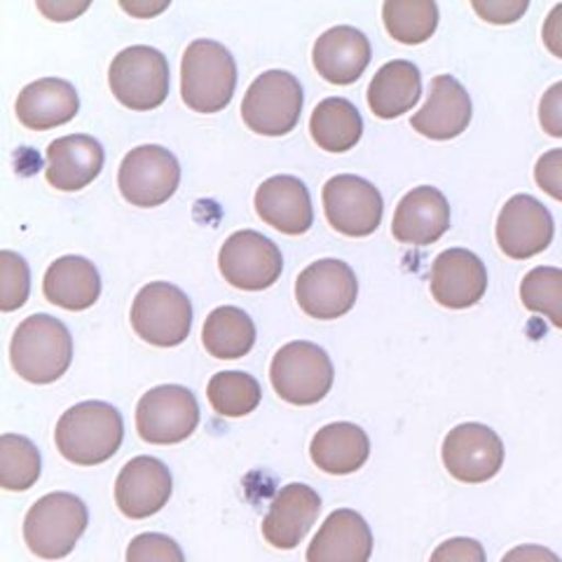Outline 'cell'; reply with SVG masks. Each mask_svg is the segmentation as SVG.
<instances>
[{
  "label": "cell",
  "instance_id": "15",
  "mask_svg": "<svg viewBox=\"0 0 562 562\" xmlns=\"http://www.w3.org/2000/svg\"><path fill=\"white\" fill-rule=\"evenodd\" d=\"M555 235L551 211L532 195L508 200L497 218V244L514 260H527L543 254Z\"/></svg>",
  "mask_w": 562,
  "mask_h": 562
},
{
  "label": "cell",
  "instance_id": "30",
  "mask_svg": "<svg viewBox=\"0 0 562 562\" xmlns=\"http://www.w3.org/2000/svg\"><path fill=\"white\" fill-rule=\"evenodd\" d=\"M202 342L211 357L241 359L256 345V324L239 307H218L206 316L202 328Z\"/></svg>",
  "mask_w": 562,
  "mask_h": 562
},
{
  "label": "cell",
  "instance_id": "23",
  "mask_svg": "<svg viewBox=\"0 0 562 562\" xmlns=\"http://www.w3.org/2000/svg\"><path fill=\"white\" fill-rule=\"evenodd\" d=\"M103 169V148L94 136L70 134L52 140L45 176L52 188L76 192L90 186Z\"/></svg>",
  "mask_w": 562,
  "mask_h": 562
},
{
  "label": "cell",
  "instance_id": "4",
  "mask_svg": "<svg viewBox=\"0 0 562 562\" xmlns=\"http://www.w3.org/2000/svg\"><path fill=\"white\" fill-rule=\"evenodd\" d=\"M90 512L70 492H49L35 502L24 518V539L31 553L45 560L66 558L85 535Z\"/></svg>",
  "mask_w": 562,
  "mask_h": 562
},
{
  "label": "cell",
  "instance_id": "1",
  "mask_svg": "<svg viewBox=\"0 0 562 562\" xmlns=\"http://www.w3.org/2000/svg\"><path fill=\"white\" fill-rule=\"evenodd\" d=\"M125 438L122 415L111 403L82 401L68 408L57 422L55 441L64 460L78 467L109 462Z\"/></svg>",
  "mask_w": 562,
  "mask_h": 562
},
{
  "label": "cell",
  "instance_id": "22",
  "mask_svg": "<svg viewBox=\"0 0 562 562\" xmlns=\"http://www.w3.org/2000/svg\"><path fill=\"white\" fill-rule=\"evenodd\" d=\"M373 49L366 35L355 26H336L314 43V68L330 85L357 82L371 64Z\"/></svg>",
  "mask_w": 562,
  "mask_h": 562
},
{
  "label": "cell",
  "instance_id": "7",
  "mask_svg": "<svg viewBox=\"0 0 562 562\" xmlns=\"http://www.w3.org/2000/svg\"><path fill=\"white\" fill-rule=\"evenodd\" d=\"M115 99L132 111H153L169 94V64L160 49L134 45L122 49L109 70Z\"/></svg>",
  "mask_w": 562,
  "mask_h": 562
},
{
  "label": "cell",
  "instance_id": "9",
  "mask_svg": "<svg viewBox=\"0 0 562 562\" xmlns=\"http://www.w3.org/2000/svg\"><path fill=\"white\" fill-rule=\"evenodd\" d=\"M200 425L198 398L181 384L155 386L136 406V429L146 443L173 446L186 441Z\"/></svg>",
  "mask_w": 562,
  "mask_h": 562
},
{
  "label": "cell",
  "instance_id": "26",
  "mask_svg": "<svg viewBox=\"0 0 562 562\" xmlns=\"http://www.w3.org/2000/svg\"><path fill=\"white\" fill-rule=\"evenodd\" d=\"M43 293L52 305L68 312H82L99 301L101 279L97 268L87 258L64 256L47 268Z\"/></svg>",
  "mask_w": 562,
  "mask_h": 562
},
{
  "label": "cell",
  "instance_id": "20",
  "mask_svg": "<svg viewBox=\"0 0 562 562\" xmlns=\"http://www.w3.org/2000/svg\"><path fill=\"white\" fill-rule=\"evenodd\" d=\"M450 227V204L438 188L419 186L403 198L394 211L392 235L401 244L429 246Z\"/></svg>",
  "mask_w": 562,
  "mask_h": 562
},
{
  "label": "cell",
  "instance_id": "35",
  "mask_svg": "<svg viewBox=\"0 0 562 562\" xmlns=\"http://www.w3.org/2000/svg\"><path fill=\"white\" fill-rule=\"evenodd\" d=\"M31 291V274L26 260L14 254L3 251L0 254V310L14 312L20 310Z\"/></svg>",
  "mask_w": 562,
  "mask_h": 562
},
{
  "label": "cell",
  "instance_id": "34",
  "mask_svg": "<svg viewBox=\"0 0 562 562\" xmlns=\"http://www.w3.org/2000/svg\"><path fill=\"white\" fill-rule=\"evenodd\" d=\"M520 301L530 312L543 314L555 328H562V270L541 266L527 272Z\"/></svg>",
  "mask_w": 562,
  "mask_h": 562
},
{
  "label": "cell",
  "instance_id": "14",
  "mask_svg": "<svg viewBox=\"0 0 562 562\" xmlns=\"http://www.w3.org/2000/svg\"><path fill=\"white\" fill-rule=\"evenodd\" d=\"M443 464L457 481L471 485L487 483L504 464V443L497 431L479 422H467L446 436Z\"/></svg>",
  "mask_w": 562,
  "mask_h": 562
},
{
  "label": "cell",
  "instance_id": "2",
  "mask_svg": "<svg viewBox=\"0 0 562 562\" xmlns=\"http://www.w3.org/2000/svg\"><path fill=\"white\" fill-rule=\"evenodd\" d=\"M10 361L26 382H57L74 361V338L55 316L33 314L14 330Z\"/></svg>",
  "mask_w": 562,
  "mask_h": 562
},
{
  "label": "cell",
  "instance_id": "33",
  "mask_svg": "<svg viewBox=\"0 0 562 562\" xmlns=\"http://www.w3.org/2000/svg\"><path fill=\"white\" fill-rule=\"evenodd\" d=\"M41 479V452L26 436H0V485L24 492Z\"/></svg>",
  "mask_w": 562,
  "mask_h": 562
},
{
  "label": "cell",
  "instance_id": "17",
  "mask_svg": "<svg viewBox=\"0 0 562 562\" xmlns=\"http://www.w3.org/2000/svg\"><path fill=\"white\" fill-rule=\"evenodd\" d=\"M487 291L483 260L469 249H448L431 266V295L448 310L476 305Z\"/></svg>",
  "mask_w": 562,
  "mask_h": 562
},
{
  "label": "cell",
  "instance_id": "32",
  "mask_svg": "<svg viewBox=\"0 0 562 562\" xmlns=\"http://www.w3.org/2000/svg\"><path fill=\"white\" fill-rule=\"evenodd\" d=\"M209 403L223 417H244L260 406V384L254 375L239 371L216 373L206 386Z\"/></svg>",
  "mask_w": 562,
  "mask_h": 562
},
{
  "label": "cell",
  "instance_id": "36",
  "mask_svg": "<svg viewBox=\"0 0 562 562\" xmlns=\"http://www.w3.org/2000/svg\"><path fill=\"white\" fill-rule=\"evenodd\" d=\"M127 562H186L179 543L160 532H146L132 539Z\"/></svg>",
  "mask_w": 562,
  "mask_h": 562
},
{
  "label": "cell",
  "instance_id": "24",
  "mask_svg": "<svg viewBox=\"0 0 562 562\" xmlns=\"http://www.w3.org/2000/svg\"><path fill=\"white\" fill-rule=\"evenodd\" d=\"M371 555V527L351 508L333 512L307 549V562H368Z\"/></svg>",
  "mask_w": 562,
  "mask_h": 562
},
{
  "label": "cell",
  "instance_id": "13",
  "mask_svg": "<svg viewBox=\"0 0 562 562\" xmlns=\"http://www.w3.org/2000/svg\"><path fill=\"white\" fill-rule=\"evenodd\" d=\"M324 211L328 223L347 237L373 235L384 214L380 190L355 173H340L324 186Z\"/></svg>",
  "mask_w": 562,
  "mask_h": 562
},
{
  "label": "cell",
  "instance_id": "37",
  "mask_svg": "<svg viewBox=\"0 0 562 562\" xmlns=\"http://www.w3.org/2000/svg\"><path fill=\"white\" fill-rule=\"evenodd\" d=\"M471 8L476 10L490 24H514L530 8L527 0H473Z\"/></svg>",
  "mask_w": 562,
  "mask_h": 562
},
{
  "label": "cell",
  "instance_id": "16",
  "mask_svg": "<svg viewBox=\"0 0 562 562\" xmlns=\"http://www.w3.org/2000/svg\"><path fill=\"white\" fill-rule=\"evenodd\" d=\"M171 473L155 457H134L122 467L115 481V502L132 520H144L162 512L171 497Z\"/></svg>",
  "mask_w": 562,
  "mask_h": 562
},
{
  "label": "cell",
  "instance_id": "19",
  "mask_svg": "<svg viewBox=\"0 0 562 562\" xmlns=\"http://www.w3.org/2000/svg\"><path fill=\"white\" fill-rule=\"evenodd\" d=\"M473 115L471 97L460 80L436 76L429 87L427 103L413 115L411 125L417 134L434 140H450L467 132Z\"/></svg>",
  "mask_w": 562,
  "mask_h": 562
},
{
  "label": "cell",
  "instance_id": "44",
  "mask_svg": "<svg viewBox=\"0 0 562 562\" xmlns=\"http://www.w3.org/2000/svg\"><path fill=\"white\" fill-rule=\"evenodd\" d=\"M169 3H160V5H148V3H122V10H127V12H132L134 16H150V14H157V12H162L165 8H167Z\"/></svg>",
  "mask_w": 562,
  "mask_h": 562
},
{
  "label": "cell",
  "instance_id": "38",
  "mask_svg": "<svg viewBox=\"0 0 562 562\" xmlns=\"http://www.w3.org/2000/svg\"><path fill=\"white\" fill-rule=\"evenodd\" d=\"M535 181L547 195L562 202V148L549 150L539 157L535 167Z\"/></svg>",
  "mask_w": 562,
  "mask_h": 562
},
{
  "label": "cell",
  "instance_id": "43",
  "mask_svg": "<svg viewBox=\"0 0 562 562\" xmlns=\"http://www.w3.org/2000/svg\"><path fill=\"white\" fill-rule=\"evenodd\" d=\"M90 3H49V0H38V10L52 22H70L82 14Z\"/></svg>",
  "mask_w": 562,
  "mask_h": 562
},
{
  "label": "cell",
  "instance_id": "3",
  "mask_svg": "<svg viewBox=\"0 0 562 562\" xmlns=\"http://www.w3.org/2000/svg\"><path fill=\"white\" fill-rule=\"evenodd\" d=\"M237 87L235 57L216 41L190 43L181 64V94L195 113H218Z\"/></svg>",
  "mask_w": 562,
  "mask_h": 562
},
{
  "label": "cell",
  "instance_id": "21",
  "mask_svg": "<svg viewBox=\"0 0 562 562\" xmlns=\"http://www.w3.org/2000/svg\"><path fill=\"white\" fill-rule=\"evenodd\" d=\"M258 216L284 235H305L314 223L307 186L295 176H272L256 190Z\"/></svg>",
  "mask_w": 562,
  "mask_h": 562
},
{
  "label": "cell",
  "instance_id": "6",
  "mask_svg": "<svg viewBox=\"0 0 562 562\" xmlns=\"http://www.w3.org/2000/svg\"><path fill=\"white\" fill-rule=\"evenodd\" d=\"M303 87L289 70L258 76L241 101L246 127L262 136H284L295 130L303 113Z\"/></svg>",
  "mask_w": 562,
  "mask_h": 562
},
{
  "label": "cell",
  "instance_id": "18",
  "mask_svg": "<svg viewBox=\"0 0 562 562\" xmlns=\"http://www.w3.org/2000/svg\"><path fill=\"white\" fill-rule=\"evenodd\" d=\"M322 497L310 485L291 483L277 492L270 512L262 520V537L274 549L291 551L301 543L319 518Z\"/></svg>",
  "mask_w": 562,
  "mask_h": 562
},
{
  "label": "cell",
  "instance_id": "31",
  "mask_svg": "<svg viewBox=\"0 0 562 562\" xmlns=\"http://www.w3.org/2000/svg\"><path fill=\"white\" fill-rule=\"evenodd\" d=\"M382 20L394 41L403 45L427 43L438 26V5L434 0H386Z\"/></svg>",
  "mask_w": 562,
  "mask_h": 562
},
{
  "label": "cell",
  "instance_id": "39",
  "mask_svg": "<svg viewBox=\"0 0 562 562\" xmlns=\"http://www.w3.org/2000/svg\"><path fill=\"white\" fill-rule=\"evenodd\" d=\"M429 562H487V558L483 543L469 537H457L443 541L441 547L431 553Z\"/></svg>",
  "mask_w": 562,
  "mask_h": 562
},
{
  "label": "cell",
  "instance_id": "28",
  "mask_svg": "<svg viewBox=\"0 0 562 562\" xmlns=\"http://www.w3.org/2000/svg\"><path fill=\"white\" fill-rule=\"evenodd\" d=\"M422 97V76L413 61L384 64L368 87V105L380 120H394L415 109Z\"/></svg>",
  "mask_w": 562,
  "mask_h": 562
},
{
  "label": "cell",
  "instance_id": "42",
  "mask_svg": "<svg viewBox=\"0 0 562 562\" xmlns=\"http://www.w3.org/2000/svg\"><path fill=\"white\" fill-rule=\"evenodd\" d=\"M502 562H562L551 549L537 547V543H525L508 551Z\"/></svg>",
  "mask_w": 562,
  "mask_h": 562
},
{
  "label": "cell",
  "instance_id": "40",
  "mask_svg": "<svg viewBox=\"0 0 562 562\" xmlns=\"http://www.w3.org/2000/svg\"><path fill=\"white\" fill-rule=\"evenodd\" d=\"M539 122L549 136L562 138V80L549 87L539 103Z\"/></svg>",
  "mask_w": 562,
  "mask_h": 562
},
{
  "label": "cell",
  "instance_id": "8",
  "mask_svg": "<svg viewBox=\"0 0 562 562\" xmlns=\"http://www.w3.org/2000/svg\"><path fill=\"white\" fill-rule=\"evenodd\" d=\"M132 326L138 338L155 347H176L190 336L192 305L179 286L153 281L134 297Z\"/></svg>",
  "mask_w": 562,
  "mask_h": 562
},
{
  "label": "cell",
  "instance_id": "27",
  "mask_svg": "<svg viewBox=\"0 0 562 562\" xmlns=\"http://www.w3.org/2000/svg\"><path fill=\"white\" fill-rule=\"evenodd\" d=\"M310 454L312 462L322 471L333 473V476H347L368 462L371 438L351 422H336V425H328L314 434Z\"/></svg>",
  "mask_w": 562,
  "mask_h": 562
},
{
  "label": "cell",
  "instance_id": "29",
  "mask_svg": "<svg viewBox=\"0 0 562 562\" xmlns=\"http://www.w3.org/2000/svg\"><path fill=\"white\" fill-rule=\"evenodd\" d=\"M310 132L322 150L347 153L361 140L363 120L355 103L342 97H330L314 109Z\"/></svg>",
  "mask_w": 562,
  "mask_h": 562
},
{
  "label": "cell",
  "instance_id": "11",
  "mask_svg": "<svg viewBox=\"0 0 562 562\" xmlns=\"http://www.w3.org/2000/svg\"><path fill=\"white\" fill-rule=\"evenodd\" d=\"M218 268L227 284L235 289L266 291L279 281L284 258L272 239L256 231H239L221 246Z\"/></svg>",
  "mask_w": 562,
  "mask_h": 562
},
{
  "label": "cell",
  "instance_id": "12",
  "mask_svg": "<svg viewBox=\"0 0 562 562\" xmlns=\"http://www.w3.org/2000/svg\"><path fill=\"white\" fill-rule=\"evenodd\" d=\"M359 281L347 262L324 258L312 262L295 281V301L312 319H338L357 303Z\"/></svg>",
  "mask_w": 562,
  "mask_h": 562
},
{
  "label": "cell",
  "instance_id": "25",
  "mask_svg": "<svg viewBox=\"0 0 562 562\" xmlns=\"http://www.w3.org/2000/svg\"><path fill=\"white\" fill-rule=\"evenodd\" d=\"M14 111L26 130L45 132L74 120L80 111V97L70 82L43 78L24 87Z\"/></svg>",
  "mask_w": 562,
  "mask_h": 562
},
{
  "label": "cell",
  "instance_id": "5",
  "mask_svg": "<svg viewBox=\"0 0 562 562\" xmlns=\"http://www.w3.org/2000/svg\"><path fill=\"white\" fill-rule=\"evenodd\" d=\"M270 380L274 392L293 406H314L330 392L336 371L319 345L295 340L274 355Z\"/></svg>",
  "mask_w": 562,
  "mask_h": 562
},
{
  "label": "cell",
  "instance_id": "41",
  "mask_svg": "<svg viewBox=\"0 0 562 562\" xmlns=\"http://www.w3.org/2000/svg\"><path fill=\"white\" fill-rule=\"evenodd\" d=\"M541 38L553 57L562 59V3H558L543 22Z\"/></svg>",
  "mask_w": 562,
  "mask_h": 562
},
{
  "label": "cell",
  "instance_id": "10",
  "mask_svg": "<svg viewBox=\"0 0 562 562\" xmlns=\"http://www.w3.org/2000/svg\"><path fill=\"white\" fill-rule=\"evenodd\" d=\"M181 183V167L162 146H138L125 155L117 171V188L134 206H160Z\"/></svg>",
  "mask_w": 562,
  "mask_h": 562
}]
</instances>
